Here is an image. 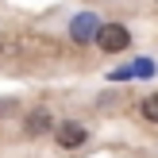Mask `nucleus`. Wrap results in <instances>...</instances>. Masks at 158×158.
<instances>
[{"mask_svg":"<svg viewBox=\"0 0 158 158\" xmlns=\"http://www.w3.org/2000/svg\"><path fill=\"white\" fill-rule=\"evenodd\" d=\"M85 139H89V131H85V123L77 120H66L54 127V143L62 147V151H77V147H85Z\"/></svg>","mask_w":158,"mask_h":158,"instance_id":"f03ea898","label":"nucleus"},{"mask_svg":"<svg viewBox=\"0 0 158 158\" xmlns=\"http://www.w3.org/2000/svg\"><path fill=\"white\" fill-rule=\"evenodd\" d=\"M139 112H143V120H151V123H158V93H154V97H147L143 104H139Z\"/></svg>","mask_w":158,"mask_h":158,"instance_id":"39448f33","label":"nucleus"},{"mask_svg":"<svg viewBox=\"0 0 158 158\" xmlns=\"http://www.w3.org/2000/svg\"><path fill=\"white\" fill-rule=\"evenodd\" d=\"M131 73H139V77H151V73H154V62H147V58H143V62H135V66H131Z\"/></svg>","mask_w":158,"mask_h":158,"instance_id":"423d86ee","label":"nucleus"},{"mask_svg":"<svg viewBox=\"0 0 158 158\" xmlns=\"http://www.w3.org/2000/svg\"><path fill=\"white\" fill-rule=\"evenodd\" d=\"M97 31H100L97 15H93V12H85V15H77V19H73L69 35H73V43H89V39H97Z\"/></svg>","mask_w":158,"mask_h":158,"instance_id":"20e7f679","label":"nucleus"},{"mask_svg":"<svg viewBox=\"0 0 158 158\" xmlns=\"http://www.w3.org/2000/svg\"><path fill=\"white\" fill-rule=\"evenodd\" d=\"M46 131H54L50 112H46V108H31V112L23 116V135H27V139H39V135H46Z\"/></svg>","mask_w":158,"mask_h":158,"instance_id":"7ed1b4c3","label":"nucleus"},{"mask_svg":"<svg viewBox=\"0 0 158 158\" xmlns=\"http://www.w3.org/2000/svg\"><path fill=\"white\" fill-rule=\"evenodd\" d=\"M97 46H100L104 54H120V50H127V46H131V31L123 27V23H100Z\"/></svg>","mask_w":158,"mask_h":158,"instance_id":"f257e3e1","label":"nucleus"}]
</instances>
